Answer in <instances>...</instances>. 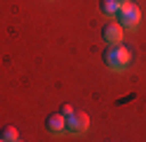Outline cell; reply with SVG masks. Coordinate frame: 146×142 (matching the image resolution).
<instances>
[{"instance_id":"6da1fadb","label":"cell","mask_w":146,"mask_h":142,"mask_svg":"<svg viewBox=\"0 0 146 142\" xmlns=\"http://www.w3.org/2000/svg\"><path fill=\"white\" fill-rule=\"evenodd\" d=\"M104 64L111 66V69H125L130 64V50H125L120 45H111L104 52Z\"/></svg>"},{"instance_id":"7a4b0ae2","label":"cell","mask_w":146,"mask_h":142,"mask_svg":"<svg viewBox=\"0 0 146 142\" xmlns=\"http://www.w3.org/2000/svg\"><path fill=\"white\" fill-rule=\"evenodd\" d=\"M90 128V116L83 111H73L71 116H66V130L73 133V135H83V133Z\"/></svg>"},{"instance_id":"3957f363","label":"cell","mask_w":146,"mask_h":142,"mask_svg":"<svg viewBox=\"0 0 146 142\" xmlns=\"http://www.w3.org/2000/svg\"><path fill=\"white\" fill-rule=\"evenodd\" d=\"M118 22H120L123 26H130V28H134L137 24H139V17H141V12H139V7L137 5H132V3H127V5H123L120 9H118Z\"/></svg>"},{"instance_id":"277c9868","label":"cell","mask_w":146,"mask_h":142,"mask_svg":"<svg viewBox=\"0 0 146 142\" xmlns=\"http://www.w3.org/2000/svg\"><path fill=\"white\" fill-rule=\"evenodd\" d=\"M102 36H104V40H106L108 45H120V40H123V28L118 26V24H106V26L102 28Z\"/></svg>"},{"instance_id":"5b68a950","label":"cell","mask_w":146,"mask_h":142,"mask_svg":"<svg viewBox=\"0 0 146 142\" xmlns=\"http://www.w3.org/2000/svg\"><path fill=\"white\" fill-rule=\"evenodd\" d=\"M45 126H47L50 133H64L66 130V116L59 111V114H50L47 121H45Z\"/></svg>"},{"instance_id":"8992f818","label":"cell","mask_w":146,"mask_h":142,"mask_svg":"<svg viewBox=\"0 0 146 142\" xmlns=\"http://www.w3.org/2000/svg\"><path fill=\"white\" fill-rule=\"evenodd\" d=\"M99 9H102L104 14H108V17H115L118 9H120V5H118L115 0H102V3H99Z\"/></svg>"},{"instance_id":"52a82bcc","label":"cell","mask_w":146,"mask_h":142,"mask_svg":"<svg viewBox=\"0 0 146 142\" xmlns=\"http://www.w3.org/2000/svg\"><path fill=\"white\" fill-rule=\"evenodd\" d=\"M3 140H5V142H17V140H19V130L12 128V126L3 128Z\"/></svg>"},{"instance_id":"ba28073f","label":"cell","mask_w":146,"mask_h":142,"mask_svg":"<svg viewBox=\"0 0 146 142\" xmlns=\"http://www.w3.org/2000/svg\"><path fill=\"white\" fill-rule=\"evenodd\" d=\"M61 114H64V116H71V114H73V107H71V104H64V107H61Z\"/></svg>"},{"instance_id":"9c48e42d","label":"cell","mask_w":146,"mask_h":142,"mask_svg":"<svg viewBox=\"0 0 146 142\" xmlns=\"http://www.w3.org/2000/svg\"><path fill=\"white\" fill-rule=\"evenodd\" d=\"M115 3H118V5L123 7V5H127V3H130V0H115Z\"/></svg>"},{"instance_id":"30bf717a","label":"cell","mask_w":146,"mask_h":142,"mask_svg":"<svg viewBox=\"0 0 146 142\" xmlns=\"http://www.w3.org/2000/svg\"><path fill=\"white\" fill-rule=\"evenodd\" d=\"M0 142H5V140H3V137H0Z\"/></svg>"},{"instance_id":"8fae6325","label":"cell","mask_w":146,"mask_h":142,"mask_svg":"<svg viewBox=\"0 0 146 142\" xmlns=\"http://www.w3.org/2000/svg\"><path fill=\"white\" fill-rule=\"evenodd\" d=\"M17 142H24V140H17Z\"/></svg>"}]
</instances>
